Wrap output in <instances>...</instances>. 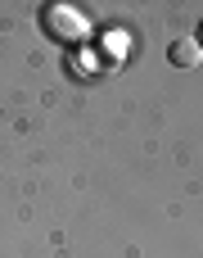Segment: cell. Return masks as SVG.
Masks as SVG:
<instances>
[{"mask_svg":"<svg viewBox=\"0 0 203 258\" xmlns=\"http://www.w3.org/2000/svg\"><path fill=\"white\" fill-rule=\"evenodd\" d=\"M199 59H203V50H199L194 36H181V41L167 45V63H176V68H194Z\"/></svg>","mask_w":203,"mask_h":258,"instance_id":"obj_2","label":"cell"},{"mask_svg":"<svg viewBox=\"0 0 203 258\" xmlns=\"http://www.w3.org/2000/svg\"><path fill=\"white\" fill-rule=\"evenodd\" d=\"M41 27H45V36H50V41L72 45V41L86 32V18H81L72 5H45V9H41Z\"/></svg>","mask_w":203,"mask_h":258,"instance_id":"obj_1","label":"cell"},{"mask_svg":"<svg viewBox=\"0 0 203 258\" xmlns=\"http://www.w3.org/2000/svg\"><path fill=\"white\" fill-rule=\"evenodd\" d=\"M194 41H199V50H203V18H199V32H194Z\"/></svg>","mask_w":203,"mask_h":258,"instance_id":"obj_3","label":"cell"}]
</instances>
